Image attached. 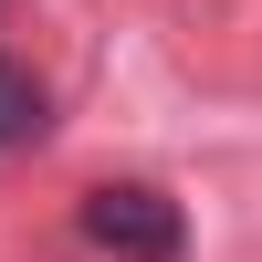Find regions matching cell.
<instances>
[{"label":"cell","instance_id":"obj_2","mask_svg":"<svg viewBox=\"0 0 262 262\" xmlns=\"http://www.w3.org/2000/svg\"><path fill=\"white\" fill-rule=\"evenodd\" d=\"M42 116H53V105H42V84L0 53V147H32V137H42Z\"/></svg>","mask_w":262,"mask_h":262},{"label":"cell","instance_id":"obj_1","mask_svg":"<svg viewBox=\"0 0 262 262\" xmlns=\"http://www.w3.org/2000/svg\"><path fill=\"white\" fill-rule=\"evenodd\" d=\"M84 242H95V252H116V262H179L189 221H179V200H168V189L105 179V189H84Z\"/></svg>","mask_w":262,"mask_h":262}]
</instances>
